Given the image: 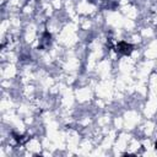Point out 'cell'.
<instances>
[{"label": "cell", "instance_id": "3", "mask_svg": "<svg viewBox=\"0 0 157 157\" xmlns=\"http://www.w3.org/2000/svg\"><path fill=\"white\" fill-rule=\"evenodd\" d=\"M155 147H156V150H157V142H156V144H155Z\"/></svg>", "mask_w": 157, "mask_h": 157}, {"label": "cell", "instance_id": "2", "mask_svg": "<svg viewBox=\"0 0 157 157\" xmlns=\"http://www.w3.org/2000/svg\"><path fill=\"white\" fill-rule=\"evenodd\" d=\"M50 38H52L50 33L44 32L43 36H42V38H40V42H39V48H40V49H45L47 47H49V44H50Z\"/></svg>", "mask_w": 157, "mask_h": 157}, {"label": "cell", "instance_id": "1", "mask_svg": "<svg viewBox=\"0 0 157 157\" xmlns=\"http://www.w3.org/2000/svg\"><path fill=\"white\" fill-rule=\"evenodd\" d=\"M114 49H115L117 53H119L121 55H129L132 52V45L124 42V40H120L114 45Z\"/></svg>", "mask_w": 157, "mask_h": 157}]
</instances>
